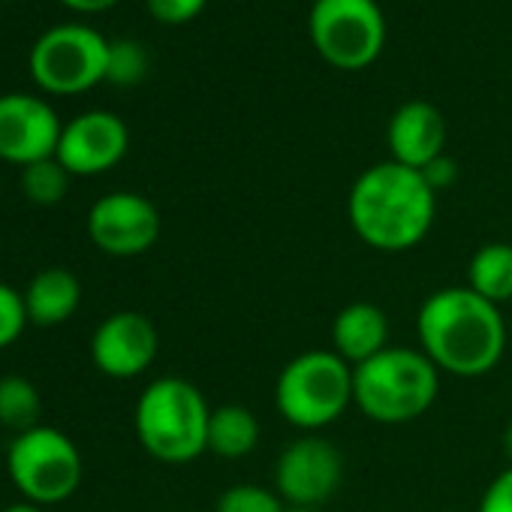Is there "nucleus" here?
<instances>
[{
    "mask_svg": "<svg viewBox=\"0 0 512 512\" xmlns=\"http://www.w3.org/2000/svg\"><path fill=\"white\" fill-rule=\"evenodd\" d=\"M419 350L440 374L482 377L494 371L506 350V323L497 305L470 287H443L431 293L416 314Z\"/></svg>",
    "mask_w": 512,
    "mask_h": 512,
    "instance_id": "nucleus-1",
    "label": "nucleus"
},
{
    "mask_svg": "<svg viewBox=\"0 0 512 512\" xmlns=\"http://www.w3.org/2000/svg\"><path fill=\"white\" fill-rule=\"evenodd\" d=\"M347 217L368 247L404 253L428 238L437 217V193L419 169L383 160L353 181Z\"/></svg>",
    "mask_w": 512,
    "mask_h": 512,
    "instance_id": "nucleus-2",
    "label": "nucleus"
},
{
    "mask_svg": "<svg viewBox=\"0 0 512 512\" xmlns=\"http://www.w3.org/2000/svg\"><path fill=\"white\" fill-rule=\"evenodd\" d=\"M437 392V365L413 347H386L353 368V404L380 425H404L425 416Z\"/></svg>",
    "mask_w": 512,
    "mask_h": 512,
    "instance_id": "nucleus-3",
    "label": "nucleus"
},
{
    "mask_svg": "<svg viewBox=\"0 0 512 512\" xmlns=\"http://www.w3.org/2000/svg\"><path fill=\"white\" fill-rule=\"evenodd\" d=\"M208 419L205 395L184 377L148 383L133 413L142 449L163 464H190L208 452Z\"/></svg>",
    "mask_w": 512,
    "mask_h": 512,
    "instance_id": "nucleus-4",
    "label": "nucleus"
},
{
    "mask_svg": "<svg viewBox=\"0 0 512 512\" xmlns=\"http://www.w3.org/2000/svg\"><path fill=\"white\" fill-rule=\"evenodd\" d=\"M353 404V365L335 350L293 356L275 383V407L299 431H320L338 422Z\"/></svg>",
    "mask_w": 512,
    "mask_h": 512,
    "instance_id": "nucleus-5",
    "label": "nucleus"
},
{
    "mask_svg": "<svg viewBox=\"0 0 512 512\" xmlns=\"http://www.w3.org/2000/svg\"><path fill=\"white\" fill-rule=\"evenodd\" d=\"M82 470L76 443L52 425L16 434L7 449V473L34 506H52L73 497L82 485Z\"/></svg>",
    "mask_w": 512,
    "mask_h": 512,
    "instance_id": "nucleus-6",
    "label": "nucleus"
},
{
    "mask_svg": "<svg viewBox=\"0 0 512 512\" xmlns=\"http://www.w3.org/2000/svg\"><path fill=\"white\" fill-rule=\"evenodd\" d=\"M308 37L329 67L359 73L383 55L386 19L377 0H314Z\"/></svg>",
    "mask_w": 512,
    "mask_h": 512,
    "instance_id": "nucleus-7",
    "label": "nucleus"
},
{
    "mask_svg": "<svg viewBox=\"0 0 512 512\" xmlns=\"http://www.w3.org/2000/svg\"><path fill=\"white\" fill-rule=\"evenodd\" d=\"M109 40L88 25L67 22L49 28L31 49V79L58 97H76L106 82Z\"/></svg>",
    "mask_w": 512,
    "mask_h": 512,
    "instance_id": "nucleus-8",
    "label": "nucleus"
},
{
    "mask_svg": "<svg viewBox=\"0 0 512 512\" xmlns=\"http://www.w3.org/2000/svg\"><path fill=\"white\" fill-rule=\"evenodd\" d=\"M344 479L341 449L317 434L293 440L275 464V491L287 506L317 509L323 506Z\"/></svg>",
    "mask_w": 512,
    "mask_h": 512,
    "instance_id": "nucleus-9",
    "label": "nucleus"
},
{
    "mask_svg": "<svg viewBox=\"0 0 512 512\" xmlns=\"http://www.w3.org/2000/svg\"><path fill=\"white\" fill-rule=\"evenodd\" d=\"M88 235L109 256H139L160 238V211L142 193L115 190L91 205Z\"/></svg>",
    "mask_w": 512,
    "mask_h": 512,
    "instance_id": "nucleus-10",
    "label": "nucleus"
},
{
    "mask_svg": "<svg viewBox=\"0 0 512 512\" xmlns=\"http://www.w3.org/2000/svg\"><path fill=\"white\" fill-rule=\"evenodd\" d=\"M64 124L58 112L34 94L0 97V160L13 166H31L49 160L58 151Z\"/></svg>",
    "mask_w": 512,
    "mask_h": 512,
    "instance_id": "nucleus-11",
    "label": "nucleus"
},
{
    "mask_svg": "<svg viewBox=\"0 0 512 512\" xmlns=\"http://www.w3.org/2000/svg\"><path fill=\"white\" fill-rule=\"evenodd\" d=\"M127 148V124L106 109H91L64 124L55 157L70 175H103L124 160Z\"/></svg>",
    "mask_w": 512,
    "mask_h": 512,
    "instance_id": "nucleus-12",
    "label": "nucleus"
},
{
    "mask_svg": "<svg viewBox=\"0 0 512 512\" xmlns=\"http://www.w3.org/2000/svg\"><path fill=\"white\" fill-rule=\"evenodd\" d=\"M160 350L157 326L139 311L109 314L91 338V359L100 374L112 380H133L145 374Z\"/></svg>",
    "mask_w": 512,
    "mask_h": 512,
    "instance_id": "nucleus-13",
    "label": "nucleus"
},
{
    "mask_svg": "<svg viewBox=\"0 0 512 512\" xmlns=\"http://www.w3.org/2000/svg\"><path fill=\"white\" fill-rule=\"evenodd\" d=\"M386 145L395 163L422 172L431 160L446 154L443 112L428 100H410L398 106L386 127Z\"/></svg>",
    "mask_w": 512,
    "mask_h": 512,
    "instance_id": "nucleus-14",
    "label": "nucleus"
},
{
    "mask_svg": "<svg viewBox=\"0 0 512 512\" xmlns=\"http://www.w3.org/2000/svg\"><path fill=\"white\" fill-rule=\"evenodd\" d=\"M389 317L374 302H350L332 320V350L347 365H362L383 353L389 344Z\"/></svg>",
    "mask_w": 512,
    "mask_h": 512,
    "instance_id": "nucleus-15",
    "label": "nucleus"
},
{
    "mask_svg": "<svg viewBox=\"0 0 512 512\" xmlns=\"http://www.w3.org/2000/svg\"><path fill=\"white\" fill-rule=\"evenodd\" d=\"M28 323L52 329L67 323L82 305V284L70 269H43L31 278L28 290L22 293Z\"/></svg>",
    "mask_w": 512,
    "mask_h": 512,
    "instance_id": "nucleus-16",
    "label": "nucleus"
},
{
    "mask_svg": "<svg viewBox=\"0 0 512 512\" xmlns=\"http://www.w3.org/2000/svg\"><path fill=\"white\" fill-rule=\"evenodd\" d=\"M260 443V419L244 404H220L211 407L208 419V452L235 461L244 458Z\"/></svg>",
    "mask_w": 512,
    "mask_h": 512,
    "instance_id": "nucleus-17",
    "label": "nucleus"
},
{
    "mask_svg": "<svg viewBox=\"0 0 512 512\" xmlns=\"http://www.w3.org/2000/svg\"><path fill=\"white\" fill-rule=\"evenodd\" d=\"M467 287L497 308L503 302H512V244L506 241L482 244L470 256Z\"/></svg>",
    "mask_w": 512,
    "mask_h": 512,
    "instance_id": "nucleus-18",
    "label": "nucleus"
},
{
    "mask_svg": "<svg viewBox=\"0 0 512 512\" xmlns=\"http://www.w3.org/2000/svg\"><path fill=\"white\" fill-rule=\"evenodd\" d=\"M40 392L22 374L0 377V425L13 428L16 434L31 431L40 425Z\"/></svg>",
    "mask_w": 512,
    "mask_h": 512,
    "instance_id": "nucleus-19",
    "label": "nucleus"
},
{
    "mask_svg": "<svg viewBox=\"0 0 512 512\" xmlns=\"http://www.w3.org/2000/svg\"><path fill=\"white\" fill-rule=\"evenodd\" d=\"M70 178L73 175L61 166L58 157L37 160V163L22 169V193L28 196V202L49 208V205H58L67 196Z\"/></svg>",
    "mask_w": 512,
    "mask_h": 512,
    "instance_id": "nucleus-20",
    "label": "nucleus"
},
{
    "mask_svg": "<svg viewBox=\"0 0 512 512\" xmlns=\"http://www.w3.org/2000/svg\"><path fill=\"white\" fill-rule=\"evenodd\" d=\"M287 509L290 506L281 500L278 491L256 482H235L214 503V512H287Z\"/></svg>",
    "mask_w": 512,
    "mask_h": 512,
    "instance_id": "nucleus-21",
    "label": "nucleus"
},
{
    "mask_svg": "<svg viewBox=\"0 0 512 512\" xmlns=\"http://www.w3.org/2000/svg\"><path fill=\"white\" fill-rule=\"evenodd\" d=\"M148 76V52L136 40H115L109 43V64L106 82L118 88H133Z\"/></svg>",
    "mask_w": 512,
    "mask_h": 512,
    "instance_id": "nucleus-22",
    "label": "nucleus"
},
{
    "mask_svg": "<svg viewBox=\"0 0 512 512\" xmlns=\"http://www.w3.org/2000/svg\"><path fill=\"white\" fill-rule=\"evenodd\" d=\"M28 326V311L22 293H16L10 284H0V350L13 347Z\"/></svg>",
    "mask_w": 512,
    "mask_h": 512,
    "instance_id": "nucleus-23",
    "label": "nucleus"
},
{
    "mask_svg": "<svg viewBox=\"0 0 512 512\" xmlns=\"http://www.w3.org/2000/svg\"><path fill=\"white\" fill-rule=\"evenodd\" d=\"M208 0H145L148 13L160 25H187L202 16Z\"/></svg>",
    "mask_w": 512,
    "mask_h": 512,
    "instance_id": "nucleus-24",
    "label": "nucleus"
},
{
    "mask_svg": "<svg viewBox=\"0 0 512 512\" xmlns=\"http://www.w3.org/2000/svg\"><path fill=\"white\" fill-rule=\"evenodd\" d=\"M476 512H512V464L491 479Z\"/></svg>",
    "mask_w": 512,
    "mask_h": 512,
    "instance_id": "nucleus-25",
    "label": "nucleus"
},
{
    "mask_svg": "<svg viewBox=\"0 0 512 512\" xmlns=\"http://www.w3.org/2000/svg\"><path fill=\"white\" fill-rule=\"evenodd\" d=\"M458 163L449 157V154H440L437 160H431L425 169H422V175H425V181L431 184V190L434 193H440V190H446V187H452L455 181H458Z\"/></svg>",
    "mask_w": 512,
    "mask_h": 512,
    "instance_id": "nucleus-26",
    "label": "nucleus"
},
{
    "mask_svg": "<svg viewBox=\"0 0 512 512\" xmlns=\"http://www.w3.org/2000/svg\"><path fill=\"white\" fill-rule=\"evenodd\" d=\"M64 7L76 10V13H103V10H112L121 0H61Z\"/></svg>",
    "mask_w": 512,
    "mask_h": 512,
    "instance_id": "nucleus-27",
    "label": "nucleus"
},
{
    "mask_svg": "<svg viewBox=\"0 0 512 512\" xmlns=\"http://www.w3.org/2000/svg\"><path fill=\"white\" fill-rule=\"evenodd\" d=\"M0 512H46V509H43V506H34V503H28V500H22V503H13V506L0 509Z\"/></svg>",
    "mask_w": 512,
    "mask_h": 512,
    "instance_id": "nucleus-28",
    "label": "nucleus"
},
{
    "mask_svg": "<svg viewBox=\"0 0 512 512\" xmlns=\"http://www.w3.org/2000/svg\"><path fill=\"white\" fill-rule=\"evenodd\" d=\"M503 455H506L509 464H512V419H509L506 428H503Z\"/></svg>",
    "mask_w": 512,
    "mask_h": 512,
    "instance_id": "nucleus-29",
    "label": "nucleus"
},
{
    "mask_svg": "<svg viewBox=\"0 0 512 512\" xmlns=\"http://www.w3.org/2000/svg\"><path fill=\"white\" fill-rule=\"evenodd\" d=\"M287 512H320V509H302V506H290Z\"/></svg>",
    "mask_w": 512,
    "mask_h": 512,
    "instance_id": "nucleus-30",
    "label": "nucleus"
}]
</instances>
